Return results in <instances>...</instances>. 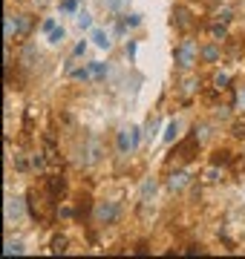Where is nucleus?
I'll use <instances>...</instances> for the list:
<instances>
[{
  "label": "nucleus",
  "instance_id": "obj_25",
  "mask_svg": "<svg viewBox=\"0 0 245 259\" xmlns=\"http://www.w3.org/2000/svg\"><path fill=\"white\" fill-rule=\"evenodd\" d=\"M72 78H75V81H90V78H93V70H90V66H81V70H72Z\"/></svg>",
  "mask_w": 245,
  "mask_h": 259
},
{
  "label": "nucleus",
  "instance_id": "obj_27",
  "mask_svg": "<svg viewBox=\"0 0 245 259\" xmlns=\"http://www.w3.org/2000/svg\"><path fill=\"white\" fill-rule=\"evenodd\" d=\"M176 132H179V121H170V124H167V130H164V142L170 144L176 138Z\"/></svg>",
  "mask_w": 245,
  "mask_h": 259
},
{
  "label": "nucleus",
  "instance_id": "obj_32",
  "mask_svg": "<svg viewBox=\"0 0 245 259\" xmlns=\"http://www.w3.org/2000/svg\"><path fill=\"white\" fill-rule=\"evenodd\" d=\"M156 130H159V118H150V121H147V132H144V136L153 138V136H156Z\"/></svg>",
  "mask_w": 245,
  "mask_h": 259
},
{
  "label": "nucleus",
  "instance_id": "obj_21",
  "mask_svg": "<svg viewBox=\"0 0 245 259\" xmlns=\"http://www.w3.org/2000/svg\"><path fill=\"white\" fill-rule=\"evenodd\" d=\"M228 84H231V78H228V72H216V75H213V90H216V92H222V90H228Z\"/></svg>",
  "mask_w": 245,
  "mask_h": 259
},
{
  "label": "nucleus",
  "instance_id": "obj_40",
  "mask_svg": "<svg viewBox=\"0 0 245 259\" xmlns=\"http://www.w3.org/2000/svg\"><path fill=\"white\" fill-rule=\"evenodd\" d=\"M127 55H130V58H136V40H130V44H127Z\"/></svg>",
  "mask_w": 245,
  "mask_h": 259
},
{
  "label": "nucleus",
  "instance_id": "obj_8",
  "mask_svg": "<svg viewBox=\"0 0 245 259\" xmlns=\"http://www.w3.org/2000/svg\"><path fill=\"white\" fill-rule=\"evenodd\" d=\"M38 190L32 188L29 193H26V208H29V216H32V222H41L44 219V213H41V204H38Z\"/></svg>",
  "mask_w": 245,
  "mask_h": 259
},
{
  "label": "nucleus",
  "instance_id": "obj_15",
  "mask_svg": "<svg viewBox=\"0 0 245 259\" xmlns=\"http://www.w3.org/2000/svg\"><path fill=\"white\" fill-rule=\"evenodd\" d=\"M231 150H225V147H219V150H213V156H210V164H216V167H222V164H231Z\"/></svg>",
  "mask_w": 245,
  "mask_h": 259
},
{
  "label": "nucleus",
  "instance_id": "obj_24",
  "mask_svg": "<svg viewBox=\"0 0 245 259\" xmlns=\"http://www.w3.org/2000/svg\"><path fill=\"white\" fill-rule=\"evenodd\" d=\"M3 254H6V256H21V254H24V245H21V242H12V239H6V250H3Z\"/></svg>",
  "mask_w": 245,
  "mask_h": 259
},
{
  "label": "nucleus",
  "instance_id": "obj_2",
  "mask_svg": "<svg viewBox=\"0 0 245 259\" xmlns=\"http://www.w3.org/2000/svg\"><path fill=\"white\" fill-rule=\"evenodd\" d=\"M199 147H202V138H199L196 132H190L187 138H182V142L176 144V153L173 156H179L182 162H190V158H196V156H199Z\"/></svg>",
  "mask_w": 245,
  "mask_h": 259
},
{
  "label": "nucleus",
  "instance_id": "obj_39",
  "mask_svg": "<svg viewBox=\"0 0 245 259\" xmlns=\"http://www.w3.org/2000/svg\"><path fill=\"white\" fill-rule=\"evenodd\" d=\"M236 106H239V110H245V86L236 92Z\"/></svg>",
  "mask_w": 245,
  "mask_h": 259
},
{
  "label": "nucleus",
  "instance_id": "obj_31",
  "mask_svg": "<svg viewBox=\"0 0 245 259\" xmlns=\"http://www.w3.org/2000/svg\"><path fill=\"white\" fill-rule=\"evenodd\" d=\"M29 164H32V170H44V167H47L44 153H32V162H29Z\"/></svg>",
  "mask_w": 245,
  "mask_h": 259
},
{
  "label": "nucleus",
  "instance_id": "obj_7",
  "mask_svg": "<svg viewBox=\"0 0 245 259\" xmlns=\"http://www.w3.org/2000/svg\"><path fill=\"white\" fill-rule=\"evenodd\" d=\"M187 184H190V173H187V170H176V173H170V178H167V190H170V193H182Z\"/></svg>",
  "mask_w": 245,
  "mask_h": 259
},
{
  "label": "nucleus",
  "instance_id": "obj_29",
  "mask_svg": "<svg viewBox=\"0 0 245 259\" xmlns=\"http://www.w3.org/2000/svg\"><path fill=\"white\" fill-rule=\"evenodd\" d=\"M104 6L110 9V12H121V9L127 6V0H104Z\"/></svg>",
  "mask_w": 245,
  "mask_h": 259
},
{
  "label": "nucleus",
  "instance_id": "obj_13",
  "mask_svg": "<svg viewBox=\"0 0 245 259\" xmlns=\"http://www.w3.org/2000/svg\"><path fill=\"white\" fill-rule=\"evenodd\" d=\"M35 60H38V49L32 46V44H26L24 46V52H21V66H35Z\"/></svg>",
  "mask_w": 245,
  "mask_h": 259
},
{
  "label": "nucleus",
  "instance_id": "obj_23",
  "mask_svg": "<svg viewBox=\"0 0 245 259\" xmlns=\"http://www.w3.org/2000/svg\"><path fill=\"white\" fill-rule=\"evenodd\" d=\"M121 20L127 24V29H139V26H141V14H139V12H127L124 18H121Z\"/></svg>",
  "mask_w": 245,
  "mask_h": 259
},
{
  "label": "nucleus",
  "instance_id": "obj_28",
  "mask_svg": "<svg viewBox=\"0 0 245 259\" xmlns=\"http://www.w3.org/2000/svg\"><path fill=\"white\" fill-rule=\"evenodd\" d=\"M61 9L67 14H78V0H61Z\"/></svg>",
  "mask_w": 245,
  "mask_h": 259
},
{
  "label": "nucleus",
  "instance_id": "obj_19",
  "mask_svg": "<svg viewBox=\"0 0 245 259\" xmlns=\"http://www.w3.org/2000/svg\"><path fill=\"white\" fill-rule=\"evenodd\" d=\"M208 32H210V38H213V40H225V38H228V29H225V24H222V20H216V24L210 26Z\"/></svg>",
  "mask_w": 245,
  "mask_h": 259
},
{
  "label": "nucleus",
  "instance_id": "obj_35",
  "mask_svg": "<svg viewBox=\"0 0 245 259\" xmlns=\"http://www.w3.org/2000/svg\"><path fill=\"white\" fill-rule=\"evenodd\" d=\"M182 90H185V92H193V90H199V81H196V78H187Z\"/></svg>",
  "mask_w": 245,
  "mask_h": 259
},
{
  "label": "nucleus",
  "instance_id": "obj_16",
  "mask_svg": "<svg viewBox=\"0 0 245 259\" xmlns=\"http://www.w3.org/2000/svg\"><path fill=\"white\" fill-rule=\"evenodd\" d=\"M67 245H70V239H67L64 234H55L52 236V242H49V250H52V254H64Z\"/></svg>",
  "mask_w": 245,
  "mask_h": 259
},
{
  "label": "nucleus",
  "instance_id": "obj_37",
  "mask_svg": "<svg viewBox=\"0 0 245 259\" xmlns=\"http://www.w3.org/2000/svg\"><path fill=\"white\" fill-rule=\"evenodd\" d=\"M15 170H21V173L26 170V158H24V156H15Z\"/></svg>",
  "mask_w": 245,
  "mask_h": 259
},
{
  "label": "nucleus",
  "instance_id": "obj_12",
  "mask_svg": "<svg viewBox=\"0 0 245 259\" xmlns=\"http://www.w3.org/2000/svg\"><path fill=\"white\" fill-rule=\"evenodd\" d=\"M47 188H49V196H52V199H58L61 193H64V188H67V182H64V176H49L47 178Z\"/></svg>",
  "mask_w": 245,
  "mask_h": 259
},
{
  "label": "nucleus",
  "instance_id": "obj_36",
  "mask_svg": "<svg viewBox=\"0 0 245 259\" xmlns=\"http://www.w3.org/2000/svg\"><path fill=\"white\" fill-rule=\"evenodd\" d=\"M216 20L228 24V20H231V9H219V12H216Z\"/></svg>",
  "mask_w": 245,
  "mask_h": 259
},
{
  "label": "nucleus",
  "instance_id": "obj_14",
  "mask_svg": "<svg viewBox=\"0 0 245 259\" xmlns=\"http://www.w3.org/2000/svg\"><path fill=\"white\" fill-rule=\"evenodd\" d=\"M44 147H47V158L49 162H58V147H55V136L52 132H44Z\"/></svg>",
  "mask_w": 245,
  "mask_h": 259
},
{
  "label": "nucleus",
  "instance_id": "obj_17",
  "mask_svg": "<svg viewBox=\"0 0 245 259\" xmlns=\"http://www.w3.org/2000/svg\"><path fill=\"white\" fill-rule=\"evenodd\" d=\"M93 40L98 49H110L113 46V40H110V35H107L104 29H93Z\"/></svg>",
  "mask_w": 245,
  "mask_h": 259
},
{
  "label": "nucleus",
  "instance_id": "obj_26",
  "mask_svg": "<svg viewBox=\"0 0 245 259\" xmlns=\"http://www.w3.org/2000/svg\"><path fill=\"white\" fill-rule=\"evenodd\" d=\"M231 136H236V138H245V118H236V121H233Z\"/></svg>",
  "mask_w": 245,
  "mask_h": 259
},
{
  "label": "nucleus",
  "instance_id": "obj_38",
  "mask_svg": "<svg viewBox=\"0 0 245 259\" xmlns=\"http://www.w3.org/2000/svg\"><path fill=\"white\" fill-rule=\"evenodd\" d=\"M84 52H87V44H84V40H81V44H78V46L72 49V58H81Z\"/></svg>",
  "mask_w": 245,
  "mask_h": 259
},
{
  "label": "nucleus",
  "instance_id": "obj_4",
  "mask_svg": "<svg viewBox=\"0 0 245 259\" xmlns=\"http://www.w3.org/2000/svg\"><path fill=\"white\" fill-rule=\"evenodd\" d=\"M156 190H159V182L156 178H144V184H141V190H139V210H141V216L147 219L150 216V204H153V196H156Z\"/></svg>",
  "mask_w": 245,
  "mask_h": 259
},
{
  "label": "nucleus",
  "instance_id": "obj_18",
  "mask_svg": "<svg viewBox=\"0 0 245 259\" xmlns=\"http://www.w3.org/2000/svg\"><path fill=\"white\" fill-rule=\"evenodd\" d=\"M15 24H18V38H24L32 29V18L29 14H15Z\"/></svg>",
  "mask_w": 245,
  "mask_h": 259
},
{
  "label": "nucleus",
  "instance_id": "obj_3",
  "mask_svg": "<svg viewBox=\"0 0 245 259\" xmlns=\"http://www.w3.org/2000/svg\"><path fill=\"white\" fill-rule=\"evenodd\" d=\"M101 156H104L101 142H98V138H90V142L81 147V158H78V164H81V167H93V164L101 162Z\"/></svg>",
  "mask_w": 245,
  "mask_h": 259
},
{
  "label": "nucleus",
  "instance_id": "obj_30",
  "mask_svg": "<svg viewBox=\"0 0 245 259\" xmlns=\"http://www.w3.org/2000/svg\"><path fill=\"white\" fill-rule=\"evenodd\" d=\"M90 70H93L95 78H104V75H107V66L101 64V60H93V64H90Z\"/></svg>",
  "mask_w": 245,
  "mask_h": 259
},
{
  "label": "nucleus",
  "instance_id": "obj_9",
  "mask_svg": "<svg viewBox=\"0 0 245 259\" xmlns=\"http://www.w3.org/2000/svg\"><path fill=\"white\" fill-rule=\"evenodd\" d=\"M173 26H179V29H190V26H193L190 12H187L185 6H176L173 9Z\"/></svg>",
  "mask_w": 245,
  "mask_h": 259
},
{
  "label": "nucleus",
  "instance_id": "obj_41",
  "mask_svg": "<svg viewBox=\"0 0 245 259\" xmlns=\"http://www.w3.org/2000/svg\"><path fill=\"white\" fill-rule=\"evenodd\" d=\"M185 254H202V248H199V245H190V248H185Z\"/></svg>",
  "mask_w": 245,
  "mask_h": 259
},
{
  "label": "nucleus",
  "instance_id": "obj_10",
  "mask_svg": "<svg viewBox=\"0 0 245 259\" xmlns=\"http://www.w3.org/2000/svg\"><path fill=\"white\" fill-rule=\"evenodd\" d=\"M118 150L121 153H133V130L130 127L118 130Z\"/></svg>",
  "mask_w": 245,
  "mask_h": 259
},
{
  "label": "nucleus",
  "instance_id": "obj_22",
  "mask_svg": "<svg viewBox=\"0 0 245 259\" xmlns=\"http://www.w3.org/2000/svg\"><path fill=\"white\" fill-rule=\"evenodd\" d=\"M75 24L81 26V29H93V20H90V12H87V9H78V14H75Z\"/></svg>",
  "mask_w": 245,
  "mask_h": 259
},
{
  "label": "nucleus",
  "instance_id": "obj_5",
  "mask_svg": "<svg viewBox=\"0 0 245 259\" xmlns=\"http://www.w3.org/2000/svg\"><path fill=\"white\" fill-rule=\"evenodd\" d=\"M118 213H121V210H118V204H116V202H98V204H95V222H98V224H113V222H116V219H118Z\"/></svg>",
  "mask_w": 245,
  "mask_h": 259
},
{
  "label": "nucleus",
  "instance_id": "obj_34",
  "mask_svg": "<svg viewBox=\"0 0 245 259\" xmlns=\"http://www.w3.org/2000/svg\"><path fill=\"white\" fill-rule=\"evenodd\" d=\"M55 26H58V24H55V18H47V20L41 24V32H47V35H49V32L55 29Z\"/></svg>",
  "mask_w": 245,
  "mask_h": 259
},
{
  "label": "nucleus",
  "instance_id": "obj_11",
  "mask_svg": "<svg viewBox=\"0 0 245 259\" xmlns=\"http://www.w3.org/2000/svg\"><path fill=\"white\" fill-rule=\"evenodd\" d=\"M199 58L205 60V64H216V60H219V46H216V44H205V46H199Z\"/></svg>",
  "mask_w": 245,
  "mask_h": 259
},
{
  "label": "nucleus",
  "instance_id": "obj_20",
  "mask_svg": "<svg viewBox=\"0 0 245 259\" xmlns=\"http://www.w3.org/2000/svg\"><path fill=\"white\" fill-rule=\"evenodd\" d=\"M64 40H67V29H64V26H55V29L49 32V44L58 46V44H64Z\"/></svg>",
  "mask_w": 245,
  "mask_h": 259
},
{
  "label": "nucleus",
  "instance_id": "obj_1",
  "mask_svg": "<svg viewBox=\"0 0 245 259\" xmlns=\"http://www.w3.org/2000/svg\"><path fill=\"white\" fill-rule=\"evenodd\" d=\"M173 60H176V66H179L182 72L193 70V66H196V60H199L196 40H193V38H182V40L176 44V49H173Z\"/></svg>",
  "mask_w": 245,
  "mask_h": 259
},
{
  "label": "nucleus",
  "instance_id": "obj_33",
  "mask_svg": "<svg viewBox=\"0 0 245 259\" xmlns=\"http://www.w3.org/2000/svg\"><path fill=\"white\" fill-rule=\"evenodd\" d=\"M205 178H208V182H219V167H216V164H210V170L205 173Z\"/></svg>",
  "mask_w": 245,
  "mask_h": 259
},
{
  "label": "nucleus",
  "instance_id": "obj_6",
  "mask_svg": "<svg viewBox=\"0 0 245 259\" xmlns=\"http://www.w3.org/2000/svg\"><path fill=\"white\" fill-rule=\"evenodd\" d=\"M21 216H24V202L9 196V199H6V224H18Z\"/></svg>",
  "mask_w": 245,
  "mask_h": 259
}]
</instances>
